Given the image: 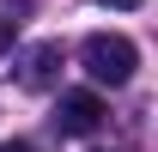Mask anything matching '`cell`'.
<instances>
[{"instance_id": "obj_1", "label": "cell", "mask_w": 158, "mask_h": 152, "mask_svg": "<svg viewBox=\"0 0 158 152\" xmlns=\"http://www.w3.org/2000/svg\"><path fill=\"white\" fill-rule=\"evenodd\" d=\"M79 61H85V73L98 79V85H128L140 67V49L122 31H91L85 37V49H79Z\"/></svg>"}, {"instance_id": "obj_2", "label": "cell", "mask_w": 158, "mask_h": 152, "mask_svg": "<svg viewBox=\"0 0 158 152\" xmlns=\"http://www.w3.org/2000/svg\"><path fill=\"white\" fill-rule=\"evenodd\" d=\"M55 128H61V134H98V128H103V97H98V91H61Z\"/></svg>"}, {"instance_id": "obj_3", "label": "cell", "mask_w": 158, "mask_h": 152, "mask_svg": "<svg viewBox=\"0 0 158 152\" xmlns=\"http://www.w3.org/2000/svg\"><path fill=\"white\" fill-rule=\"evenodd\" d=\"M61 79V43H31L19 55V85L24 91H49Z\"/></svg>"}, {"instance_id": "obj_4", "label": "cell", "mask_w": 158, "mask_h": 152, "mask_svg": "<svg viewBox=\"0 0 158 152\" xmlns=\"http://www.w3.org/2000/svg\"><path fill=\"white\" fill-rule=\"evenodd\" d=\"M19 12H24V6H0V55H6V49H12V37H19Z\"/></svg>"}, {"instance_id": "obj_5", "label": "cell", "mask_w": 158, "mask_h": 152, "mask_svg": "<svg viewBox=\"0 0 158 152\" xmlns=\"http://www.w3.org/2000/svg\"><path fill=\"white\" fill-rule=\"evenodd\" d=\"M103 6H116V12H134V6H140V0H103Z\"/></svg>"}, {"instance_id": "obj_6", "label": "cell", "mask_w": 158, "mask_h": 152, "mask_svg": "<svg viewBox=\"0 0 158 152\" xmlns=\"http://www.w3.org/2000/svg\"><path fill=\"white\" fill-rule=\"evenodd\" d=\"M0 152H37V146H24V140H6V146H0Z\"/></svg>"}]
</instances>
